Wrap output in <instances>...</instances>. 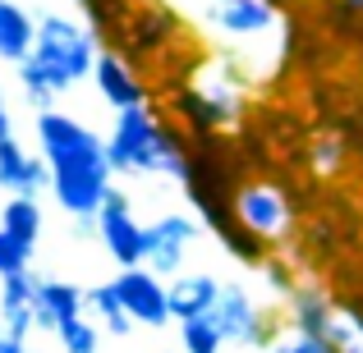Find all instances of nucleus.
I'll list each match as a JSON object with an SVG mask.
<instances>
[{"label": "nucleus", "mask_w": 363, "mask_h": 353, "mask_svg": "<svg viewBox=\"0 0 363 353\" xmlns=\"http://www.w3.org/2000/svg\"><path fill=\"white\" fill-rule=\"evenodd\" d=\"M0 188L14 197H37L51 188V166L46 156H33L18 138L0 142Z\"/></svg>", "instance_id": "f8f14e48"}, {"label": "nucleus", "mask_w": 363, "mask_h": 353, "mask_svg": "<svg viewBox=\"0 0 363 353\" xmlns=\"http://www.w3.org/2000/svg\"><path fill=\"white\" fill-rule=\"evenodd\" d=\"M194 138L166 124L152 106H133L116 115V129L106 138L111 175H157V179H184Z\"/></svg>", "instance_id": "20e7f679"}, {"label": "nucleus", "mask_w": 363, "mask_h": 353, "mask_svg": "<svg viewBox=\"0 0 363 353\" xmlns=\"http://www.w3.org/2000/svg\"><path fill=\"white\" fill-rule=\"evenodd\" d=\"M340 166H345V138H340V133H322V138L313 142V170H318V175H336Z\"/></svg>", "instance_id": "393cba45"}, {"label": "nucleus", "mask_w": 363, "mask_h": 353, "mask_svg": "<svg viewBox=\"0 0 363 353\" xmlns=\"http://www.w3.org/2000/svg\"><path fill=\"white\" fill-rule=\"evenodd\" d=\"M230 207H235V221H240L253 238H262L267 248L272 243H290L294 207H290V197H285L281 184H272V179H244V184L235 188Z\"/></svg>", "instance_id": "39448f33"}, {"label": "nucleus", "mask_w": 363, "mask_h": 353, "mask_svg": "<svg viewBox=\"0 0 363 353\" xmlns=\"http://www.w3.org/2000/svg\"><path fill=\"white\" fill-rule=\"evenodd\" d=\"M0 230H5V238H14L23 253H37V243H42V202L37 197H9L5 212H0Z\"/></svg>", "instance_id": "aec40b11"}, {"label": "nucleus", "mask_w": 363, "mask_h": 353, "mask_svg": "<svg viewBox=\"0 0 363 353\" xmlns=\"http://www.w3.org/2000/svg\"><path fill=\"white\" fill-rule=\"evenodd\" d=\"M92 79H97V92L101 101H106L111 110H133V106H147V83L133 74L129 55L116 51V46H106V51L97 55V69H92Z\"/></svg>", "instance_id": "9b49d317"}, {"label": "nucleus", "mask_w": 363, "mask_h": 353, "mask_svg": "<svg viewBox=\"0 0 363 353\" xmlns=\"http://www.w3.org/2000/svg\"><path fill=\"white\" fill-rule=\"evenodd\" d=\"M272 353H331V345L327 340H313V335H299V330H285L272 345Z\"/></svg>", "instance_id": "bb28decb"}, {"label": "nucleus", "mask_w": 363, "mask_h": 353, "mask_svg": "<svg viewBox=\"0 0 363 353\" xmlns=\"http://www.w3.org/2000/svg\"><path fill=\"white\" fill-rule=\"evenodd\" d=\"M33 133L42 142L46 166H51V193L60 202V212H69L74 221H97L106 193L116 188L111 184L106 142L65 110L33 115Z\"/></svg>", "instance_id": "f257e3e1"}, {"label": "nucleus", "mask_w": 363, "mask_h": 353, "mask_svg": "<svg viewBox=\"0 0 363 353\" xmlns=\"http://www.w3.org/2000/svg\"><path fill=\"white\" fill-rule=\"evenodd\" d=\"M23 271H33V253H23L14 238L0 234V280H9V275H23Z\"/></svg>", "instance_id": "a878e982"}, {"label": "nucleus", "mask_w": 363, "mask_h": 353, "mask_svg": "<svg viewBox=\"0 0 363 353\" xmlns=\"http://www.w3.org/2000/svg\"><path fill=\"white\" fill-rule=\"evenodd\" d=\"M170 110H175V120L189 129V138H216V133L225 129V120L212 110V101L198 88H189V83H179V88L170 92Z\"/></svg>", "instance_id": "6ab92c4d"}, {"label": "nucleus", "mask_w": 363, "mask_h": 353, "mask_svg": "<svg viewBox=\"0 0 363 353\" xmlns=\"http://www.w3.org/2000/svg\"><path fill=\"white\" fill-rule=\"evenodd\" d=\"M33 42H37V18L18 0H0V60L23 64L33 55Z\"/></svg>", "instance_id": "a211bd4d"}, {"label": "nucleus", "mask_w": 363, "mask_h": 353, "mask_svg": "<svg viewBox=\"0 0 363 353\" xmlns=\"http://www.w3.org/2000/svg\"><path fill=\"white\" fill-rule=\"evenodd\" d=\"M203 238V221L189 212H166L147 225L143 234V266L161 280H175L184 275V262H189V248Z\"/></svg>", "instance_id": "423d86ee"}, {"label": "nucleus", "mask_w": 363, "mask_h": 353, "mask_svg": "<svg viewBox=\"0 0 363 353\" xmlns=\"http://www.w3.org/2000/svg\"><path fill=\"white\" fill-rule=\"evenodd\" d=\"M55 340H60L65 353H97L101 349V326L88 321V317H74V321H65V326L55 330Z\"/></svg>", "instance_id": "5701e85b"}, {"label": "nucleus", "mask_w": 363, "mask_h": 353, "mask_svg": "<svg viewBox=\"0 0 363 353\" xmlns=\"http://www.w3.org/2000/svg\"><path fill=\"white\" fill-rule=\"evenodd\" d=\"M97 33L88 23L69 14H37V42L33 55L18 64V83H23V101L33 106V115L55 110V97H65L69 88H79L92 69H97Z\"/></svg>", "instance_id": "7ed1b4c3"}, {"label": "nucleus", "mask_w": 363, "mask_h": 353, "mask_svg": "<svg viewBox=\"0 0 363 353\" xmlns=\"http://www.w3.org/2000/svg\"><path fill=\"white\" fill-rule=\"evenodd\" d=\"M198 28L216 42V55L240 64L248 83H262L276 74L285 55V23L281 0H189Z\"/></svg>", "instance_id": "f03ea898"}, {"label": "nucleus", "mask_w": 363, "mask_h": 353, "mask_svg": "<svg viewBox=\"0 0 363 353\" xmlns=\"http://www.w3.org/2000/svg\"><path fill=\"white\" fill-rule=\"evenodd\" d=\"M221 349H225V335L212 326V317H198L179 326V353H221Z\"/></svg>", "instance_id": "4be33fe9"}, {"label": "nucleus", "mask_w": 363, "mask_h": 353, "mask_svg": "<svg viewBox=\"0 0 363 353\" xmlns=\"http://www.w3.org/2000/svg\"><path fill=\"white\" fill-rule=\"evenodd\" d=\"M189 88L203 92V97L212 101V110L225 120V129H230V124L244 115V101H248V88H253V83L240 74V64H235V60L212 55V60H203V69L189 79Z\"/></svg>", "instance_id": "6e6552de"}, {"label": "nucleus", "mask_w": 363, "mask_h": 353, "mask_svg": "<svg viewBox=\"0 0 363 353\" xmlns=\"http://www.w3.org/2000/svg\"><path fill=\"white\" fill-rule=\"evenodd\" d=\"M37 275L23 271V275H9L0 280V326L14 330V335H33V299H37Z\"/></svg>", "instance_id": "f3484780"}, {"label": "nucleus", "mask_w": 363, "mask_h": 353, "mask_svg": "<svg viewBox=\"0 0 363 353\" xmlns=\"http://www.w3.org/2000/svg\"><path fill=\"white\" fill-rule=\"evenodd\" d=\"M212 326L225 335V345H253L257 335V317H262V303L253 299V289L240 280H221V294L212 303Z\"/></svg>", "instance_id": "9d476101"}, {"label": "nucleus", "mask_w": 363, "mask_h": 353, "mask_svg": "<svg viewBox=\"0 0 363 353\" xmlns=\"http://www.w3.org/2000/svg\"><path fill=\"white\" fill-rule=\"evenodd\" d=\"M179 33V18L170 5H138L124 23V46L129 55H157L166 51V42Z\"/></svg>", "instance_id": "2eb2a0df"}, {"label": "nucleus", "mask_w": 363, "mask_h": 353, "mask_svg": "<svg viewBox=\"0 0 363 353\" xmlns=\"http://www.w3.org/2000/svg\"><path fill=\"white\" fill-rule=\"evenodd\" d=\"M216 294H221V280L212 271H184L175 280H166V299H170V321H198L212 312Z\"/></svg>", "instance_id": "dca6fc26"}, {"label": "nucleus", "mask_w": 363, "mask_h": 353, "mask_svg": "<svg viewBox=\"0 0 363 353\" xmlns=\"http://www.w3.org/2000/svg\"><path fill=\"white\" fill-rule=\"evenodd\" d=\"M143 234H147V225H138V216H133V207H129V193L111 188L101 212H97V238H101V248L116 257L120 271L143 266Z\"/></svg>", "instance_id": "0eeeda50"}, {"label": "nucleus", "mask_w": 363, "mask_h": 353, "mask_svg": "<svg viewBox=\"0 0 363 353\" xmlns=\"http://www.w3.org/2000/svg\"><path fill=\"white\" fill-rule=\"evenodd\" d=\"M340 9H345V14H363V0H336Z\"/></svg>", "instance_id": "c85d7f7f"}, {"label": "nucleus", "mask_w": 363, "mask_h": 353, "mask_svg": "<svg viewBox=\"0 0 363 353\" xmlns=\"http://www.w3.org/2000/svg\"><path fill=\"white\" fill-rule=\"evenodd\" d=\"M5 138H14V120H9V106L0 101V142Z\"/></svg>", "instance_id": "cd10ccee"}, {"label": "nucleus", "mask_w": 363, "mask_h": 353, "mask_svg": "<svg viewBox=\"0 0 363 353\" xmlns=\"http://www.w3.org/2000/svg\"><path fill=\"white\" fill-rule=\"evenodd\" d=\"M116 289H120V303L124 312L133 317V326H152L161 330L170 321V299H166V280L152 275L147 266H129V271L116 275Z\"/></svg>", "instance_id": "1a4fd4ad"}, {"label": "nucleus", "mask_w": 363, "mask_h": 353, "mask_svg": "<svg viewBox=\"0 0 363 353\" xmlns=\"http://www.w3.org/2000/svg\"><path fill=\"white\" fill-rule=\"evenodd\" d=\"M336 312H340V303L331 299L318 280H299L290 289V299H285V321H290V330L313 335V340L327 335V326L336 321Z\"/></svg>", "instance_id": "ddd939ff"}, {"label": "nucleus", "mask_w": 363, "mask_h": 353, "mask_svg": "<svg viewBox=\"0 0 363 353\" xmlns=\"http://www.w3.org/2000/svg\"><path fill=\"white\" fill-rule=\"evenodd\" d=\"M0 330H5V326H0Z\"/></svg>", "instance_id": "c756f323"}, {"label": "nucleus", "mask_w": 363, "mask_h": 353, "mask_svg": "<svg viewBox=\"0 0 363 353\" xmlns=\"http://www.w3.org/2000/svg\"><path fill=\"white\" fill-rule=\"evenodd\" d=\"M88 312H92V317H97V321H101V326H106L116 340H129V335H133V317L124 312L116 280H106V284H92V289H88Z\"/></svg>", "instance_id": "412c9836"}, {"label": "nucleus", "mask_w": 363, "mask_h": 353, "mask_svg": "<svg viewBox=\"0 0 363 353\" xmlns=\"http://www.w3.org/2000/svg\"><path fill=\"white\" fill-rule=\"evenodd\" d=\"M257 275H262V284L272 289L276 303H285V299H290V289L299 284V266H290L285 257H267V262L257 266Z\"/></svg>", "instance_id": "b1692460"}, {"label": "nucleus", "mask_w": 363, "mask_h": 353, "mask_svg": "<svg viewBox=\"0 0 363 353\" xmlns=\"http://www.w3.org/2000/svg\"><path fill=\"white\" fill-rule=\"evenodd\" d=\"M74 317H88V289H79L69 280H42L37 284V299H33V326L37 330L55 335Z\"/></svg>", "instance_id": "4468645a"}, {"label": "nucleus", "mask_w": 363, "mask_h": 353, "mask_svg": "<svg viewBox=\"0 0 363 353\" xmlns=\"http://www.w3.org/2000/svg\"><path fill=\"white\" fill-rule=\"evenodd\" d=\"M0 234H5V230H0Z\"/></svg>", "instance_id": "7c9ffc66"}]
</instances>
